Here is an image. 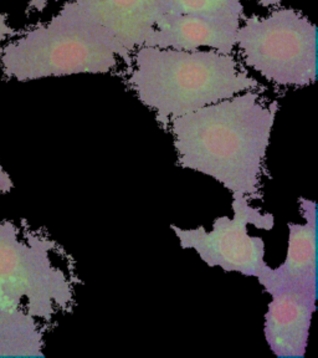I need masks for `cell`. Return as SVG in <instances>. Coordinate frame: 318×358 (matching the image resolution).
<instances>
[{
	"instance_id": "obj_11",
	"label": "cell",
	"mask_w": 318,
	"mask_h": 358,
	"mask_svg": "<svg viewBox=\"0 0 318 358\" xmlns=\"http://www.w3.org/2000/svg\"><path fill=\"white\" fill-rule=\"evenodd\" d=\"M44 346V329L25 308H0V358L45 357Z\"/></svg>"
},
{
	"instance_id": "obj_15",
	"label": "cell",
	"mask_w": 318,
	"mask_h": 358,
	"mask_svg": "<svg viewBox=\"0 0 318 358\" xmlns=\"http://www.w3.org/2000/svg\"><path fill=\"white\" fill-rule=\"evenodd\" d=\"M50 0H30L27 6V14L29 13H40L44 10L45 8L48 6ZM57 1V0H56Z\"/></svg>"
},
{
	"instance_id": "obj_1",
	"label": "cell",
	"mask_w": 318,
	"mask_h": 358,
	"mask_svg": "<svg viewBox=\"0 0 318 358\" xmlns=\"http://www.w3.org/2000/svg\"><path fill=\"white\" fill-rule=\"evenodd\" d=\"M279 103L245 91L171 121L178 164L231 194L263 199L261 177Z\"/></svg>"
},
{
	"instance_id": "obj_8",
	"label": "cell",
	"mask_w": 318,
	"mask_h": 358,
	"mask_svg": "<svg viewBox=\"0 0 318 358\" xmlns=\"http://www.w3.org/2000/svg\"><path fill=\"white\" fill-rule=\"evenodd\" d=\"M115 36L129 55L145 44L162 15L157 0H73Z\"/></svg>"
},
{
	"instance_id": "obj_5",
	"label": "cell",
	"mask_w": 318,
	"mask_h": 358,
	"mask_svg": "<svg viewBox=\"0 0 318 358\" xmlns=\"http://www.w3.org/2000/svg\"><path fill=\"white\" fill-rule=\"evenodd\" d=\"M235 46L246 66L273 84L305 87L317 78V28L300 11L281 8L245 17Z\"/></svg>"
},
{
	"instance_id": "obj_14",
	"label": "cell",
	"mask_w": 318,
	"mask_h": 358,
	"mask_svg": "<svg viewBox=\"0 0 318 358\" xmlns=\"http://www.w3.org/2000/svg\"><path fill=\"white\" fill-rule=\"evenodd\" d=\"M14 183L11 180L10 176L8 174L1 161H0V193L1 194H6V193H10L11 190L14 189Z\"/></svg>"
},
{
	"instance_id": "obj_7",
	"label": "cell",
	"mask_w": 318,
	"mask_h": 358,
	"mask_svg": "<svg viewBox=\"0 0 318 358\" xmlns=\"http://www.w3.org/2000/svg\"><path fill=\"white\" fill-rule=\"evenodd\" d=\"M265 315V338L280 358H302L316 308L317 287L282 286L271 294Z\"/></svg>"
},
{
	"instance_id": "obj_6",
	"label": "cell",
	"mask_w": 318,
	"mask_h": 358,
	"mask_svg": "<svg viewBox=\"0 0 318 358\" xmlns=\"http://www.w3.org/2000/svg\"><path fill=\"white\" fill-rule=\"evenodd\" d=\"M233 218L218 217L212 230L204 227L182 229L171 225L183 249H191L210 268H223L226 273H239L259 280L260 285L268 279L273 268L265 262V243L260 236L249 234L247 225L257 229L273 230L275 218L270 213L252 207L247 196L234 193Z\"/></svg>"
},
{
	"instance_id": "obj_12",
	"label": "cell",
	"mask_w": 318,
	"mask_h": 358,
	"mask_svg": "<svg viewBox=\"0 0 318 358\" xmlns=\"http://www.w3.org/2000/svg\"><path fill=\"white\" fill-rule=\"evenodd\" d=\"M163 14L194 15L235 28L244 17L241 0H157Z\"/></svg>"
},
{
	"instance_id": "obj_10",
	"label": "cell",
	"mask_w": 318,
	"mask_h": 358,
	"mask_svg": "<svg viewBox=\"0 0 318 358\" xmlns=\"http://www.w3.org/2000/svg\"><path fill=\"white\" fill-rule=\"evenodd\" d=\"M238 29L194 15L162 14L143 46L183 51L209 48L223 54H233Z\"/></svg>"
},
{
	"instance_id": "obj_9",
	"label": "cell",
	"mask_w": 318,
	"mask_h": 358,
	"mask_svg": "<svg viewBox=\"0 0 318 358\" xmlns=\"http://www.w3.org/2000/svg\"><path fill=\"white\" fill-rule=\"evenodd\" d=\"M305 223H289V245L284 263L273 268L263 282L268 294L282 286L317 287V207L316 201L300 199Z\"/></svg>"
},
{
	"instance_id": "obj_3",
	"label": "cell",
	"mask_w": 318,
	"mask_h": 358,
	"mask_svg": "<svg viewBox=\"0 0 318 358\" xmlns=\"http://www.w3.org/2000/svg\"><path fill=\"white\" fill-rule=\"evenodd\" d=\"M132 57L106 29L66 1L49 22L20 30L3 45L0 67L9 80L28 83L78 73H111Z\"/></svg>"
},
{
	"instance_id": "obj_13",
	"label": "cell",
	"mask_w": 318,
	"mask_h": 358,
	"mask_svg": "<svg viewBox=\"0 0 318 358\" xmlns=\"http://www.w3.org/2000/svg\"><path fill=\"white\" fill-rule=\"evenodd\" d=\"M19 33H20V30L11 28L10 22H9V15L6 13L0 11V55H1V50H3V44L6 41L14 39Z\"/></svg>"
},
{
	"instance_id": "obj_4",
	"label": "cell",
	"mask_w": 318,
	"mask_h": 358,
	"mask_svg": "<svg viewBox=\"0 0 318 358\" xmlns=\"http://www.w3.org/2000/svg\"><path fill=\"white\" fill-rule=\"evenodd\" d=\"M57 249L48 235H22L11 220H0V308H24L46 324L71 310L73 281L50 257Z\"/></svg>"
},
{
	"instance_id": "obj_2",
	"label": "cell",
	"mask_w": 318,
	"mask_h": 358,
	"mask_svg": "<svg viewBox=\"0 0 318 358\" xmlns=\"http://www.w3.org/2000/svg\"><path fill=\"white\" fill-rule=\"evenodd\" d=\"M138 100L163 127L174 118L226 100L261 84L241 69L233 54L140 46L127 78Z\"/></svg>"
}]
</instances>
